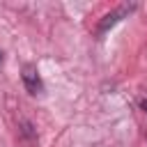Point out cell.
<instances>
[{
  "instance_id": "cell-1",
  "label": "cell",
  "mask_w": 147,
  "mask_h": 147,
  "mask_svg": "<svg viewBox=\"0 0 147 147\" xmlns=\"http://www.w3.org/2000/svg\"><path fill=\"white\" fill-rule=\"evenodd\" d=\"M138 5H122V7H117V9H113L110 14H106L101 21H99V25H96V34H103V32H108L115 23H119L126 14H131L133 9H136Z\"/></svg>"
},
{
  "instance_id": "cell-2",
  "label": "cell",
  "mask_w": 147,
  "mask_h": 147,
  "mask_svg": "<svg viewBox=\"0 0 147 147\" xmlns=\"http://www.w3.org/2000/svg\"><path fill=\"white\" fill-rule=\"evenodd\" d=\"M21 78H23V85H25V90H28L30 94H39V92H41L44 83H41V76H39L37 67L25 64V67H23V74H21Z\"/></svg>"
},
{
  "instance_id": "cell-3",
  "label": "cell",
  "mask_w": 147,
  "mask_h": 147,
  "mask_svg": "<svg viewBox=\"0 0 147 147\" xmlns=\"http://www.w3.org/2000/svg\"><path fill=\"white\" fill-rule=\"evenodd\" d=\"M21 136H25V138H28L30 142H32V140L37 138V131H34V126H32V124H30L28 119H21Z\"/></svg>"
},
{
  "instance_id": "cell-4",
  "label": "cell",
  "mask_w": 147,
  "mask_h": 147,
  "mask_svg": "<svg viewBox=\"0 0 147 147\" xmlns=\"http://www.w3.org/2000/svg\"><path fill=\"white\" fill-rule=\"evenodd\" d=\"M140 108H142V110H145V113H147V94H145V96H142V99H140Z\"/></svg>"
},
{
  "instance_id": "cell-5",
  "label": "cell",
  "mask_w": 147,
  "mask_h": 147,
  "mask_svg": "<svg viewBox=\"0 0 147 147\" xmlns=\"http://www.w3.org/2000/svg\"><path fill=\"white\" fill-rule=\"evenodd\" d=\"M0 62H2V55H0Z\"/></svg>"
}]
</instances>
